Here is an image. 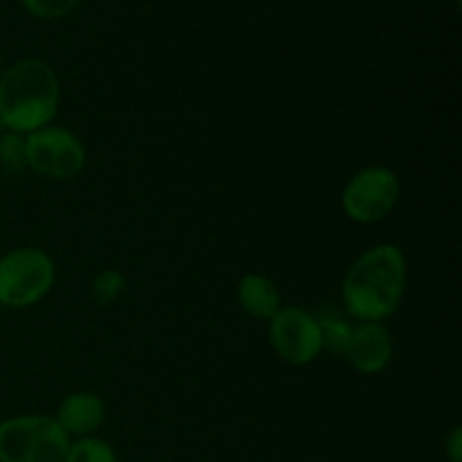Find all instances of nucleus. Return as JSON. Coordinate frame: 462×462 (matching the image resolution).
<instances>
[{
	"instance_id": "0eeeda50",
	"label": "nucleus",
	"mask_w": 462,
	"mask_h": 462,
	"mask_svg": "<svg viewBox=\"0 0 462 462\" xmlns=\"http://www.w3.org/2000/svg\"><path fill=\"white\" fill-rule=\"evenodd\" d=\"M269 343L289 365H310L323 355L316 314L293 305H282L269 320Z\"/></svg>"
},
{
	"instance_id": "4468645a",
	"label": "nucleus",
	"mask_w": 462,
	"mask_h": 462,
	"mask_svg": "<svg viewBox=\"0 0 462 462\" xmlns=\"http://www.w3.org/2000/svg\"><path fill=\"white\" fill-rule=\"evenodd\" d=\"M0 165L9 171L25 167V135L9 134V131L0 135Z\"/></svg>"
},
{
	"instance_id": "2eb2a0df",
	"label": "nucleus",
	"mask_w": 462,
	"mask_h": 462,
	"mask_svg": "<svg viewBox=\"0 0 462 462\" xmlns=\"http://www.w3.org/2000/svg\"><path fill=\"white\" fill-rule=\"evenodd\" d=\"M79 3L81 0H21V5L32 16L43 18V21L68 16Z\"/></svg>"
},
{
	"instance_id": "20e7f679",
	"label": "nucleus",
	"mask_w": 462,
	"mask_h": 462,
	"mask_svg": "<svg viewBox=\"0 0 462 462\" xmlns=\"http://www.w3.org/2000/svg\"><path fill=\"white\" fill-rule=\"evenodd\" d=\"M70 442L50 415H14L0 422V462H63Z\"/></svg>"
},
{
	"instance_id": "f03ea898",
	"label": "nucleus",
	"mask_w": 462,
	"mask_h": 462,
	"mask_svg": "<svg viewBox=\"0 0 462 462\" xmlns=\"http://www.w3.org/2000/svg\"><path fill=\"white\" fill-rule=\"evenodd\" d=\"M61 102V84L41 59H21L0 75V129L30 135L52 125Z\"/></svg>"
},
{
	"instance_id": "6e6552de",
	"label": "nucleus",
	"mask_w": 462,
	"mask_h": 462,
	"mask_svg": "<svg viewBox=\"0 0 462 462\" xmlns=\"http://www.w3.org/2000/svg\"><path fill=\"white\" fill-rule=\"evenodd\" d=\"M393 352H395V343L386 325L359 323L352 329L350 346L343 356L356 373L379 374L391 365Z\"/></svg>"
},
{
	"instance_id": "1a4fd4ad",
	"label": "nucleus",
	"mask_w": 462,
	"mask_h": 462,
	"mask_svg": "<svg viewBox=\"0 0 462 462\" xmlns=\"http://www.w3.org/2000/svg\"><path fill=\"white\" fill-rule=\"evenodd\" d=\"M104 418H106V406H104L102 397L88 391L70 393L59 404L57 415H54L59 427L70 436V440L95 436V431L102 427Z\"/></svg>"
},
{
	"instance_id": "9b49d317",
	"label": "nucleus",
	"mask_w": 462,
	"mask_h": 462,
	"mask_svg": "<svg viewBox=\"0 0 462 462\" xmlns=\"http://www.w3.org/2000/svg\"><path fill=\"white\" fill-rule=\"evenodd\" d=\"M316 320H319L323 352L341 356L346 355L347 346H350L352 329H355V325L350 323V316H341L332 310H323L316 314Z\"/></svg>"
},
{
	"instance_id": "39448f33",
	"label": "nucleus",
	"mask_w": 462,
	"mask_h": 462,
	"mask_svg": "<svg viewBox=\"0 0 462 462\" xmlns=\"http://www.w3.org/2000/svg\"><path fill=\"white\" fill-rule=\"evenodd\" d=\"M402 183L395 170L386 165H368L355 171L341 194V208L355 224H379L397 208Z\"/></svg>"
},
{
	"instance_id": "f8f14e48",
	"label": "nucleus",
	"mask_w": 462,
	"mask_h": 462,
	"mask_svg": "<svg viewBox=\"0 0 462 462\" xmlns=\"http://www.w3.org/2000/svg\"><path fill=\"white\" fill-rule=\"evenodd\" d=\"M63 462H120L116 449L106 440L97 436L77 438L68 447L66 460Z\"/></svg>"
},
{
	"instance_id": "dca6fc26",
	"label": "nucleus",
	"mask_w": 462,
	"mask_h": 462,
	"mask_svg": "<svg viewBox=\"0 0 462 462\" xmlns=\"http://www.w3.org/2000/svg\"><path fill=\"white\" fill-rule=\"evenodd\" d=\"M445 451L451 462H462V429L456 424L445 438Z\"/></svg>"
},
{
	"instance_id": "9d476101",
	"label": "nucleus",
	"mask_w": 462,
	"mask_h": 462,
	"mask_svg": "<svg viewBox=\"0 0 462 462\" xmlns=\"http://www.w3.org/2000/svg\"><path fill=\"white\" fill-rule=\"evenodd\" d=\"M237 302L253 319L271 320L282 310V293L269 275L246 273L237 284Z\"/></svg>"
},
{
	"instance_id": "ddd939ff",
	"label": "nucleus",
	"mask_w": 462,
	"mask_h": 462,
	"mask_svg": "<svg viewBox=\"0 0 462 462\" xmlns=\"http://www.w3.org/2000/svg\"><path fill=\"white\" fill-rule=\"evenodd\" d=\"M126 289V278L125 273H120L117 269H104L102 273L95 275L93 284H90V298H93L95 305L106 307L111 302H116L117 298L125 293Z\"/></svg>"
},
{
	"instance_id": "423d86ee",
	"label": "nucleus",
	"mask_w": 462,
	"mask_h": 462,
	"mask_svg": "<svg viewBox=\"0 0 462 462\" xmlns=\"http://www.w3.org/2000/svg\"><path fill=\"white\" fill-rule=\"evenodd\" d=\"M88 161L79 135L66 126L48 125L25 135V167L52 180H70L81 174Z\"/></svg>"
},
{
	"instance_id": "f3484780",
	"label": "nucleus",
	"mask_w": 462,
	"mask_h": 462,
	"mask_svg": "<svg viewBox=\"0 0 462 462\" xmlns=\"http://www.w3.org/2000/svg\"><path fill=\"white\" fill-rule=\"evenodd\" d=\"M0 75H3V54H0Z\"/></svg>"
},
{
	"instance_id": "f257e3e1",
	"label": "nucleus",
	"mask_w": 462,
	"mask_h": 462,
	"mask_svg": "<svg viewBox=\"0 0 462 462\" xmlns=\"http://www.w3.org/2000/svg\"><path fill=\"white\" fill-rule=\"evenodd\" d=\"M409 282L406 255L397 244H377L356 257L341 284L346 314L359 323H383L400 310Z\"/></svg>"
},
{
	"instance_id": "7ed1b4c3",
	"label": "nucleus",
	"mask_w": 462,
	"mask_h": 462,
	"mask_svg": "<svg viewBox=\"0 0 462 462\" xmlns=\"http://www.w3.org/2000/svg\"><path fill=\"white\" fill-rule=\"evenodd\" d=\"M57 266L48 251L18 246L0 257V305L7 310L34 307L52 291Z\"/></svg>"
}]
</instances>
